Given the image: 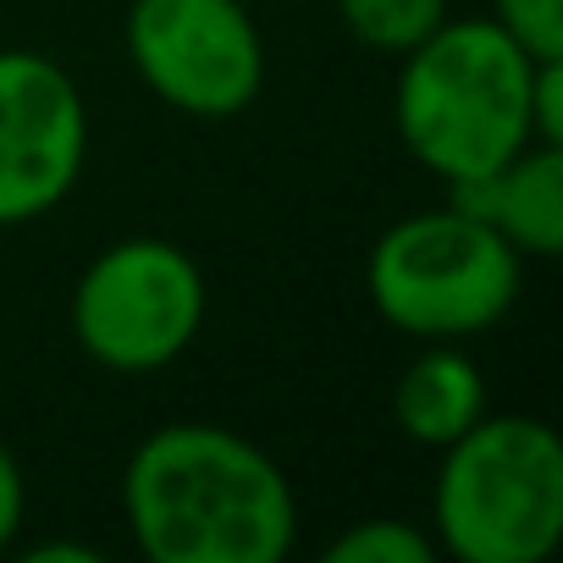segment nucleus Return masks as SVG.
I'll list each match as a JSON object with an SVG mask.
<instances>
[{"label": "nucleus", "mask_w": 563, "mask_h": 563, "mask_svg": "<svg viewBox=\"0 0 563 563\" xmlns=\"http://www.w3.org/2000/svg\"><path fill=\"white\" fill-rule=\"evenodd\" d=\"M205 310H210L205 271L183 243L122 238L106 243L78 276L73 338L95 365L117 376H150L194 349Z\"/></svg>", "instance_id": "obj_5"}, {"label": "nucleus", "mask_w": 563, "mask_h": 563, "mask_svg": "<svg viewBox=\"0 0 563 563\" xmlns=\"http://www.w3.org/2000/svg\"><path fill=\"white\" fill-rule=\"evenodd\" d=\"M23 519H29V481H23L18 453L7 448V437H0V552H12Z\"/></svg>", "instance_id": "obj_14"}, {"label": "nucleus", "mask_w": 563, "mask_h": 563, "mask_svg": "<svg viewBox=\"0 0 563 563\" xmlns=\"http://www.w3.org/2000/svg\"><path fill=\"white\" fill-rule=\"evenodd\" d=\"M128 56L155 100L183 117H238L265 89V40L243 0H133Z\"/></svg>", "instance_id": "obj_6"}, {"label": "nucleus", "mask_w": 563, "mask_h": 563, "mask_svg": "<svg viewBox=\"0 0 563 563\" xmlns=\"http://www.w3.org/2000/svg\"><path fill=\"white\" fill-rule=\"evenodd\" d=\"M431 541L459 563H541L563 541V442L536 415H481L442 448Z\"/></svg>", "instance_id": "obj_3"}, {"label": "nucleus", "mask_w": 563, "mask_h": 563, "mask_svg": "<svg viewBox=\"0 0 563 563\" xmlns=\"http://www.w3.org/2000/svg\"><path fill=\"white\" fill-rule=\"evenodd\" d=\"M448 205L486 221L514 254L552 260L563 249V144H525L497 172L453 183Z\"/></svg>", "instance_id": "obj_8"}, {"label": "nucleus", "mask_w": 563, "mask_h": 563, "mask_svg": "<svg viewBox=\"0 0 563 563\" xmlns=\"http://www.w3.org/2000/svg\"><path fill=\"white\" fill-rule=\"evenodd\" d=\"M393 122L404 150L448 188L497 172L508 155L536 144L525 56L492 18H442L409 56H398Z\"/></svg>", "instance_id": "obj_2"}, {"label": "nucleus", "mask_w": 563, "mask_h": 563, "mask_svg": "<svg viewBox=\"0 0 563 563\" xmlns=\"http://www.w3.org/2000/svg\"><path fill=\"white\" fill-rule=\"evenodd\" d=\"M29 563H100V547H84V541H34L29 547Z\"/></svg>", "instance_id": "obj_15"}, {"label": "nucleus", "mask_w": 563, "mask_h": 563, "mask_svg": "<svg viewBox=\"0 0 563 563\" xmlns=\"http://www.w3.org/2000/svg\"><path fill=\"white\" fill-rule=\"evenodd\" d=\"M525 288V254L459 205L393 221L365 260L371 310L420 343H464L492 332Z\"/></svg>", "instance_id": "obj_4"}, {"label": "nucleus", "mask_w": 563, "mask_h": 563, "mask_svg": "<svg viewBox=\"0 0 563 563\" xmlns=\"http://www.w3.org/2000/svg\"><path fill=\"white\" fill-rule=\"evenodd\" d=\"M343 29L376 56H409L431 29H442L448 0H338Z\"/></svg>", "instance_id": "obj_10"}, {"label": "nucleus", "mask_w": 563, "mask_h": 563, "mask_svg": "<svg viewBox=\"0 0 563 563\" xmlns=\"http://www.w3.org/2000/svg\"><path fill=\"white\" fill-rule=\"evenodd\" d=\"M122 514L150 563H282L299 536L282 464L210 420H172L133 448Z\"/></svg>", "instance_id": "obj_1"}, {"label": "nucleus", "mask_w": 563, "mask_h": 563, "mask_svg": "<svg viewBox=\"0 0 563 563\" xmlns=\"http://www.w3.org/2000/svg\"><path fill=\"white\" fill-rule=\"evenodd\" d=\"M89 106L40 51H0V227L51 216L84 177Z\"/></svg>", "instance_id": "obj_7"}, {"label": "nucleus", "mask_w": 563, "mask_h": 563, "mask_svg": "<svg viewBox=\"0 0 563 563\" xmlns=\"http://www.w3.org/2000/svg\"><path fill=\"white\" fill-rule=\"evenodd\" d=\"M492 23L536 62L563 56V0H492Z\"/></svg>", "instance_id": "obj_12"}, {"label": "nucleus", "mask_w": 563, "mask_h": 563, "mask_svg": "<svg viewBox=\"0 0 563 563\" xmlns=\"http://www.w3.org/2000/svg\"><path fill=\"white\" fill-rule=\"evenodd\" d=\"M327 563H431L437 541L415 519H360L327 541Z\"/></svg>", "instance_id": "obj_11"}, {"label": "nucleus", "mask_w": 563, "mask_h": 563, "mask_svg": "<svg viewBox=\"0 0 563 563\" xmlns=\"http://www.w3.org/2000/svg\"><path fill=\"white\" fill-rule=\"evenodd\" d=\"M530 133L536 144H563V56L536 62L530 78Z\"/></svg>", "instance_id": "obj_13"}, {"label": "nucleus", "mask_w": 563, "mask_h": 563, "mask_svg": "<svg viewBox=\"0 0 563 563\" xmlns=\"http://www.w3.org/2000/svg\"><path fill=\"white\" fill-rule=\"evenodd\" d=\"M481 415H486V371L459 343H426L393 387V420L415 448L442 453Z\"/></svg>", "instance_id": "obj_9"}]
</instances>
